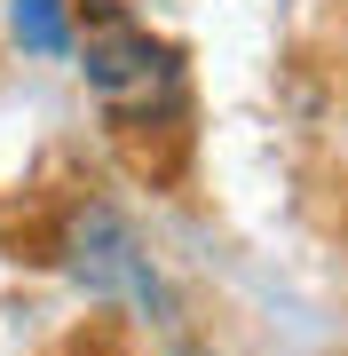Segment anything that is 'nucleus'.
I'll list each match as a JSON object with an SVG mask.
<instances>
[{"instance_id": "obj_3", "label": "nucleus", "mask_w": 348, "mask_h": 356, "mask_svg": "<svg viewBox=\"0 0 348 356\" xmlns=\"http://www.w3.org/2000/svg\"><path fill=\"white\" fill-rule=\"evenodd\" d=\"M8 40L24 56H72L79 48V0H8Z\"/></svg>"}, {"instance_id": "obj_2", "label": "nucleus", "mask_w": 348, "mask_h": 356, "mask_svg": "<svg viewBox=\"0 0 348 356\" xmlns=\"http://www.w3.org/2000/svg\"><path fill=\"white\" fill-rule=\"evenodd\" d=\"M72 64H79V79L95 88V103H103L111 119L151 127V119L182 111V56L167 40H151L142 24H127V16H103V24L72 48Z\"/></svg>"}, {"instance_id": "obj_1", "label": "nucleus", "mask_w": 348, "mask_h": 356, "mask_svg": "<svg viewBox=\"0 0 348 356\" xmlns=\"http://www.w3.org/2000/svg\"><path fill=\"white\" fill-rule=\"evenodd\" d=\"M64 277L88 293V301H127L151 325H174V293L158 277V261L142 254L135 222L119 214V206H103V198H88V206L64 214Z\"/></svg>"}]
</instances>
